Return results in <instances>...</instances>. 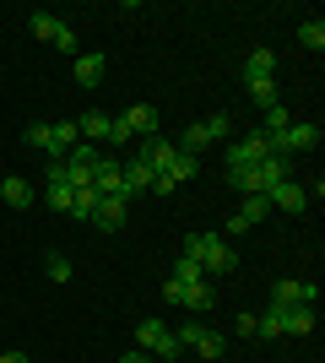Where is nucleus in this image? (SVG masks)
<instances>
[{"mask_svg": "<svg viewBox=\"0 0 325 363\" xmlns=\"http://www.w3.org/2000/svg\"><path fill=\"white\" fill-rule=\"evenodd\" d=\"M185 260L201 266L206 282H212V277H228L233 266H239V255L228 250V239H217V233H185Z\"/></svg>", "mask_w": 325, "mask_h": 363, "instance_id": "obj_1", "label": "nucleus"}, {"mask_svg": "<svg viewBox=\"0 0 325 363\" xmlns=\"http://www.w3.org/2000/svg\"><path fill=\"white\" fill-rule=\"evenodd\" d=\"M282 179H293L287 174V157H261V163H249V168H228V184L239 190V196H266L271 184H282Z\"/></svg>", "mask_w": 325, "mask_h": 363, "instance_id": "obj_2", "label": "nucleus"}, {"mask_svg": "<svg viewBox=\"0 0 325 363\" xmlns=\"http://www.w3.org/2000/svg\"><path fill=\"white\" fill-rule=\"evenodd\" d=\"M136 352H152V358L173 363L185 347H179V336H173L163 320H136Z\"/></svg>", "mask_w": 325, "mask_h": 363, "instance_id": "obj_3", "label": "nucleus"}, {"mask_svg": "<svg viewBox=\"0 0 325 363\" xmlns=\"http://www.w3.org/2000/svg\"><path fill=\"white\" fill-rule=\"evenodd\" d=\"M163 298L169 303H185V309H195V315H206V309H217V288L212 282H163Z\"/></svg>", "mask_w": 325, "mask_h": 363, "instance_id": "obj_4", "label": "nucleus"}, {"mask_svg": "<svg viewBox=\"0 0 325 363\" xmlns=\"http://www.w3.org/2000/svg\"><path fill=\"white\" fill-rule=\"evenodd\" d=\"M28 28H33V38H44V44H55L60 55H76V33L65 28L60 16H49V11H28Z\"/></svg>", "mask_w": 325, "mask_h": 363, "instance_id": "obj_5", "label": "nucleus"}, {"mask_svg": "<svg viewBox=\"0 0 325 363\" xmlns=\"http://www.w3.org/2000/svg\"><path fill=\"white\" fill-rule=\"evenodd\" d=\"M173 336H179V347H195L201 358H222V352H228V336H217L212 325H201V320H185Z\"/></svg>", "mask_w": 325, "mask_h": 363, "instance_id": "obj_6", "label": "nucleus"}, {"mask_svg": "<svg viewBox=\"0 0 325 363\" xmlns=\"http://www.w3.org/2000/svg\"><path fill=\"white\" fill-rule=\"evenodd\" d=\"M309 147H320V125L314 120H293L282 136H271V152H277V157H293V152H309Z\"/></svg>", "mask_w": 325, "mask_h": 363, "instance_id": "obj_7", "label": "nucleus"}, {"mask_svg": "<svg viewBox=\"0 0 325 363\" xmlns=\"http://www.w3.org/2000/svg\"><path fill=\"white\" fill-rule=\"evenodd\" d=\"M93 190L103 201H125V206H130V190H125V168L114 163V157H103V163L93 168Z\"/></svg>", "mask_w": 325, "mask_h": 363, "instance_id": "obj_8", "label": "nucleus"}, {"mask_svg": "<svg viewBox=\"0 0 325 363\" xmlns=\"http://www.w3.org/2000/svg\"><path fill=\"white\" fill-rule=\"evenodd\" d=\"M261 157H271V141L255 130V136H239L228 147V168H249V163H261Z\"/></svg>", "mask_w": 325, "mask_h": 363, "instance_id": "obj_9", "label": "nucleus"}, {"mask_svg": "<svg viewBox=\"0 0 325 363\" xmlns=\"http://www.w3.org/2000/svg\"><path fill=\"white\" fill-rule=\"evenodd\" d=\"M120 125L130 130V141H141V136H157V108L152 104H130L120 114Z\"/></svg>", "mask_w": 325, "mask_h": 363, "instance_id": "obj_10", "label": "nucleus"}, {"mask_svg": "<svg viewBox=\"0 0 325 363\" xmlns=\"http://www.w3.org/2000/svg\"><path fill=\"white\" fill-rule=\"evenodd\" d=\"M136 157L152 168V174H163V168L179 157V147H173V141H163V136H141V152H136Z\"/></svg>", "mask_w": 325, "mask_h": 363, "instance_id": "obj_11", "label": "nucleus"}, {"mask_svg": "<svg viewBox=\"0 0 325 363\" xmlns=\"http://www.w3.org/2000/svg\"><path fill=\"white\" fill-rule=\"evenodd\" d=\"M266 201H271L277 212H304V206H309V190H304V184H293V179H282V184H271V190H266Z\"/></svg>", "mask_w": 325, "mask_h": 363, "instance_id": "obj_12", "label": "nucleus"}, {"mask_svg": "<svg viewBox=\"0 0 325 363\" xmlns=\"http://www.w3.org/2000/svg\"><path fill=\"white\" fill-rule=\"evenodd\" d=\"M271 303H320V288H314V282H293V277H282L277 288H271Z\"/></svg>", "mask_w": 325, "mask_h": 363, "instance_id": "obj_13", "label": "nucleus"}, {"mask_svg": "<svg viewBox=\"0 0 325 363\" xmlns=\"http://www.w3.org/2000/svg\"><path fill=\"white\" fill-rule=\"evenodd\" d=\"M271 76H277V55H271V49H255V55L244 60V87H255V82H271Z\"/></svg>", "mask_w": 325, "mask_h": 363, "instance_id": "obj_14", "label": "nucleus"}, {"mask_svg": "<svg viewBox=\"0 0 325 363\" xmlns=\"http://www.w3.org/2000/svg\"><path fill=\"white\" fill-rule=\"evenodd\" d=\"M81 141V130H76V120H55L49 125V157H65V152Z\"/></svg>", "mask_w": 325, "mask_h": 363, "instance_id": "obj_15", "label": "nucleus"}, {"mask_svg": "<svg viewBox=\"0 0 325 363\" xmlns=\"http://www.w3.org/2000/svg\"><path fill=\"white\" fill-rule=\"evenodd\" d=\"M282 320H287V336H309L314 331V303H282Z\"/></svg>", "mask_w": 325, "mask_h": 363, "instance_id": "obj_16", "label": "nucleus"}, {"mask_svg": "<svg viewBox=\"0 0 325 363\" xmlns=\"http://www.w3.org/2000/svg\"><path fill=\"white\" fill-rule=\"evenodd\" d=\"M93 228H98V233H120V228H125V201H98Z\"/></svg>", "mask_w": 325, "mask_h": 363, "instance_id": "obj_17", "label": "nucleus"}, {"mask_svg": "<svg viewBox=\"0 0 325 363\" xmlns=\"http://www.w3.org/2000/svg\"><path fill=\"white\" fill-rule=\"evenodd\" d=\"M108 125H114V120H108L103 108H87V114L76 120V130H81V141H93V147H98V141H108Z\"/></svg>", "mask_w": 325, "mask_h": 363, "instance_id": "obj_18", "label": "nucleus"}, {"mask_svg": "<svg viewBox=\"0 0 325 363\" xmlns=\"http://www.w3.org/2000/svg\"><path fill=\"white\" fill-rule=\"evenodd\" d=\"M71 71H76V87H98V82H103V55H76V65H71Z\"/></svg>", "mask_w": 325, "mask_h": 363, "instance_id": "obj_19", "label": "nucleus"}, {"mask_svg": "<svg viewBox=\"0 0 325 363\" xmlns=\"http://www.w3.org/2000/svg\"><path fill=\"white\" fill-rule=\"evenodd\" d=\"M120 168H125V190H130V196L152 190V179H157V174H152L147 163H141V157H130V163H120Z\"/></svg>", "mask_w": 325, "mask_h": 363, "instance_id": "obj_20", "label": "nucleus"}, {"mask_svg": "<svg viewBox=\"0 0 325 363\" xmlns=\"http://www.w3.org/2000/svg\"><path fill=\"white\" fill-rule=\"evenodd\" d=\"M0 201H6L11 212H22V206H28V201H33L28 179H16V174H6V179H0Z\"/></svg>", "mask_w": 325, "mask_h": 363, "instance_id": "obj_21", "label": "nucleus"}, {"mask_svg": "<svg viewBox=\"0 0 325 363\" xmlns=\"http://www.w3.org/2000/svg\"><path fill=\"white\" fill-rule=\"evenodd\" d=\"M98 190L93 184H81V190H71V217H76V223H93V212H98Z\"/></svg>", "mask_w": 325, "mask_h": 363, "instance_id": "obj_22", "label": "nucleus"}, {"mask_svg": "<svg viewBox=\"0 0 325 363\" xmlns=\"http://www.w3.org/2000/svg\"><path fill=\"white\" fill-rule=\"evenodd\" d=\"M233 217H239L244 228H255V223H266V217H271V201H266V196H244V206H239Z\"/></svg>", "mask_w": 325, "mask_h": 363, "instance_id": "obj_23", "label": "nucleus"}, {"mask_svg": "<svg viewBox=\"0 0 325 363\" xmlns=\"http://www.w3.org/2000/svg\"><path fill=\"white\" fill-rule=\"evenodd\" d=\"M163 174H169L173 184H190V179H195V174H201V163H195V157H190V152H179V157H173V163L163 168Z\"/></svg>", "mask_w": 325, "mask_h": 363, "instance_id": "obj_24", "label": "nucleus"}, {"mask_svg": "<svg viewBox=\"0 0 325 363\" xmlns=\"http://www.w3.org/2000/svg\"><path fill=\"white\" fill-rule=\"evenodd\" d=\"M287 125H293V120H287V108H282V104H271V108H266V125H261V136L271 141V136H282Z\"/></svg>", "mask_w": 325, "mask_h": 363, "instance_id": "obj_25", "label": "nucleus"}, {"mask_svg": "<svg viewBox=\"0 0 325 363\" xmlns=\"http://www.w3.org/2000/svg\"><path fill=\"white\" fill-rule=\"evenodd\" d=\"M44 272L55 277V282H71V255H65V250H49V255H44Z\"/></svg>", "mask_w": 325, "mask_h": 363, "instance_id": "obj_26", "label": "nucleus"}, {"mask_svg": "<svg viewBox=\"0 0 325 363\" xmlns=\"http://www.w3.org/2000/svg\"><path fill=\"white\" fill-rule=\"evenodd\" d=\"M298 44H304V49H314V55H320V49H325V22H320V16L298 28Z\"/></svg>", "mask_w": 325, "mask_h": 363, "instance_id": "obj_27", "label": "nucleus"}, {"mask_svg": "<svg viewBox=\"0 0 325 363\" xmlns=\"http://www.w3.org/2000/svg\"><path fill=\"white\" fill-rule=\"evenodd\" d=\"M179 147H185L190 157H195V152H201V147H212V130H206V120H201V125H190V130H185V141H179Z\"/></svg>", "mask_w": 325, "mask_h": 363, "instance_id": "obj_28", "label": "nucleus"}, {"mask_svg": "<svg viewBox=\"0 0 325 363\" xmlns=\"http://www.w3.org/2000/svg\"><path fill=\"white\" fill-rule=\"evenodd\" d=\"M173 282H206V272L195 266V260H185V255H179V266H173Z\"/></svg>", "mask_w": 325, "mask_h": 363, "instance_id": "obj_29", "label": "nucleus"}, {"mask_svg": "<svg viewBox=\"0 0 325 363\" xmlns=\"http://www.w3.org/2000/svg\"><path fill=\"white\" fill-rule=\"evenodd\" d=\"M44 196H49V206H55V212H71V190H65V184H49Z\"/></svg>", "mask_w": 325, "mask_h": 363, "instance_id": "obj_30", "label": "nucleus"}, {"mask_svg": "<svg viewBox=\"0 0 325 363\" xmlns=\"http://www.w3.org/2000/svg\"><path fill=\"white\" fill-rule=\"evenodd\" d=\"M249 92H255V104H261V108H271V104H277V82H255Z\"/></svg>", "mask_w": 325, "mask_h": 363, "instance_id": "obj_31", "label": "nucleus"}, {"mask_svg": "<svg viewBox=\"0 0 325 363\" xmlns=\"http://www.w3.org/2000/svg\"><path fill=\"white\" fill-rule=\"evenodd\" d=\"M28 147H44V152H49V125H44V120L28 125Z\"/></svg>", "mask_w": 325, "mask_h": 363, "instance_id": "obj_32", "label": "nucleus"}, {"mask_svg": "<svg viewBox=\"0 0 325 363\" xmlns=\"http://www.w3.org/2000/svg\"><path fill=\"white\" fill-rule=\"evenodd\" d=\"M206 130H212V141H228V114H212V120H206Z\"/></svg>", "mask_w": 325, "mask_h": 363, "instance_id": "obj_33", "label": "nucleus"}, {"mask_svg": "<svg viewBox=\"0 0 325 363\" xmlns=\"http://www.w3.org/2000/svg\"><path fill=\"white\" fill-rule=\"evenodd\" d=\"M120 363H152V352H125Z\"/></svg>", "mask_w": 325, "mask_h": 363, "instance_id": "obj_34", "label": "nucleus"}, {"mask_svg": "<svg viewBox=\"0 0 325 363\" xmlns=\"http://www.w3.org/2000/svg\"><path fill=\"white\" fill-rule=\"evenodd\" d=\"M0 363H33L28 352H0Z\"/></svg>", "mask_w": 325, "mask_h": 363, "instance_id": "obj_35", "label": "nucleus"}]
</instances>
